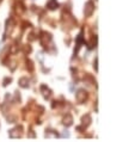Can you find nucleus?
I'll use <instances>...</instances> for the list:
<instances>
[{
  "label": "nucleus",
  "instance_id": "nucleus-1",
  "mask_svg": "<svg viewBox=\"0 0 135 142\" xmlns=\"http://www.w3.org/2000/svg\"><path fill=\"white\" fill-rule=\"evenodd\" d=\"M86 98H87V93L85 92L84 90H80V91H78V93L76 94V99H77V102L78 103H84L85 100H86Z\"/></svg>",
  "mask_w": 135,
  "mask_h": 142
},
{
  "label": "nucleus",
  "instance_id": "nucleus-2",
  "mask_svg": "<svg viewBox=\"0 0 135 142\" xmlns=\"http://www.w3.org/2000/svg\"><path fill=\"white\" fill-rule=\"evenodd\" d=\"M22 135H23V133H22V127L14 128V129L10 130V137H12V139H17V137H20Z\"/></svg>",
  "mask_w": 135,
  "mask_h": 142
},
{
  "label": "nucleus",
  "instance_id": "nucleus-3",
  "mask_svg": "<svg viewBox=\"0 0 135 142\" xmlns=\"http://www.w3.org/2000/svg\"><path fill=\"white\" fill-rule=\"evenodd\" d=\"M93 10H94V5L92 1H88L86 5H85V10H84V12H85V16L86 17H88V16H91L92 12H93Z\"/></svg>",
  "mask_w": 135,
  "mask_h": 142
},
{
  "label": "nucleus",
  "instance_id": "nucleus-4",
  "mask_svg": "<svg viewBox=\"0 0 135 142\" xmlns=\"http://www.w3.org/2000/svg\"><path fill=\"white\" fill-rule=\"evenodd\" d=\"M51 41V36L49 34H46V32H43L41 36V43L43 47H47V44L49 43Z\"/></svg>",
  "mask_w": 135,
  "mask_h": 142
},
{
  "label": "nucleus",
  "instance_id": "nucleus-5",
  "mask_svg": "<svg viewBox=\"0 0 135 142\" xmlns=\"http://www.w3.org/2000/svg\"><path fill=\"white\" fill-rule=\"evenodd\" d=\"M72 122H73L72 116H71L69 114H67V115H66V117L63 118V124H65L66 127H69V125H72Z\"/></svg>",
  "mask_w": 135,
  "mask_h": 142
},
{
  "label": "nucleus",
  "instance_id": "nucleus-6",
  "mask_svg": "<svg viewBox=\"0 0 135 142\" xmlns=\"http://www.w3.org/2000/svg\"><path fill=\"white\" fill-rule=\"evenodd\" d=\"M19 86L23 87V88H26V87H29L28 78H20V79H19Z\"/></svg>",
  "mask_w": 135,
  "mask_h": 142
},
{
  "label": "nucleus",
  "instance_id": "nucleus-7",
  "mask_svg": "<svg viewBox=\"0 0 135 142\" xmlns=\"http://www.w3.org/2000/svg\"><path fill=\"white\" fill-rule=\"evenodd\" d=\"M57 6H59V4H57L56 0H49L48 4H47V7L49 10H55Z\"/></svg>",
  "mask_w": 135,
  "mask_h": 142
},
{
  "label": "nucleus",
  "instance_id": "nucleus-8",
  "mask_svg": "<svg viewBox=\"0 0 135 142\" xmlns=\"http://www.w3.org/2000/svg\"><path fill=\"white\" fill-rule=\"evenodd\" d=\"M41 91L43 92V96L46 97V98H49V97H50V90H49L47 86H44V85L41 86Z\"/></svg>",
  "mask_w": 135,
  "mask_h": 142
},
{
  "label": "nucleus",
  "instance_id": "nucleus-9",
  "mask_svg": "<svg viewBox=\"0 0 135 142\" xmlns=\"http://www.w3.org/2000/svg\"><path fill=\"white\" fill-rule=\"evenodd\" d=\"M59 134L57 133H54L53 130H47V133H46V137H57Z\"/></svg>",
  "mask_w": 135,
  "mask_h": 142
},
{
  "label": "nucleus",
  "instance_id": "nucleus-10",
  "mask_svg": "<svg viewBox=\"0 0 135 142\" xmlns=\"http://www.w3.org/2000/svg\"><path fill=\"white\" fill-rule=\"evenodd\" d=\"M90 122H91V117H90L88 115H86V116L82 117V124H84V125H88Z\"/></svg>",
  "mask_w": 135,
  "mask_h": 142
},
{
  "label": "nucleus",
  "instance_id": "nucleus-11",
  "mask_svg": "<svg viewBox=\"0 0 135 142\" xmlns=\"http://www.w3.org/2000/svg\"><path fill=\"white\" fill-rule=\"evenodd\" d=\"M4 83H5V84H4V85H7V83H11V79H10V78H9V79H7V78H6Z\"/></svg>",
  "mask_w": 135,
  "mask_h": 142
},
{
  "label": "nucleus",
  "instance_id": "nucleus-12",
  "mask_svg": "<svg viewBox=\"0 0 135 142\" xmlns=\"http://www.w3.org/2000/svg\"><path fill=\"white\" fill-rule=\"evenodd\" d=\"M62 136H63V137H68V136H69V133H67V131H65V133L62 134Z\"/></svg>",
  "mask_w": 135,
  "mask_h": 142
},
{
  "label": "nucleus",
  "instance_id": "nucleus-13",
  "mask_svg": "<svg viewBox=\"0 0 135 142\" xmlns=\"http://www.w3.org/2000/svg\"><path fill=\"white\" fill-rule=\"evenodd\" d=\"M1 3H3V0H0V4H1Z\"/></svg>",
  "mask_w": 135,
  "mask_h": 142
}]
</instances>
